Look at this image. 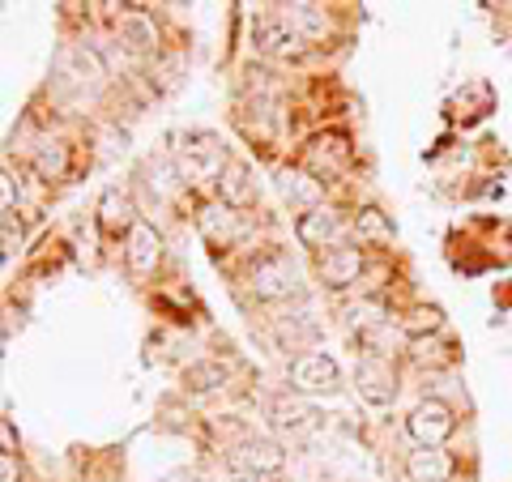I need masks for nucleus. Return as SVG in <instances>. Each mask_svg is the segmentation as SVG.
<instances>
[{"label": "nucleus", "instance_id": "obj_1", "mask_svg": "<svg viewBox=\"0 0 512 482\" xmlns=\"http://www.w3.org/2000/svg\"><path fill=\"white\" fill-rule=\"evenodd\" d=\"M180 171H184V180L210 184V180H218V175L227 171V150H222L214 137H205V133L188 137L180 146Z\"/></svg>", "mask_w": 512, "mask_h": 482}, {"label": "nucleus", "instance_id": "obj_2", "mask_svg": "<svg viewBox=\"0 0 512 482\" xmlns=\"http://www.w3.org/2000/svg\"><path fill=\"white\" fill-rule=\"evenodd\" d=\"M453 427H457V419H453V410L444 406V401H423V406H414V414L406 419V431L414 436V444L419 448H440L448 436H453Z\"/></svg>", "mask_w": 512, "mask_h": 482}, {"label": "nucleus", "instance_id": "obj_3", "mask_svg": "<svg viewBox=\"0 0 512 482\" xmlns=\"http://www.w3.org/2000/svg\"><path fill=\"white\" fill-rule=\"evenodd\" d=\"M252 291H256V299L278 303L299 291V269L286 261V256H265V261L252 265Z\"/></svg>", "mask_w": 512, "mask_h": 482}, {"label": "nucleus", "instance_id": "obj_4", "mask_svg": "<svg viewBox=\"0 0 512 482\" xmlns=\"http://www.w3.org/2000/svg\"><path fill=\"white\" fill-rule=\"evenodd\" d=\"M282 465H286V453L278 444H269V440H244L231 453V470L244 482H256L261 474H278Z\"/></svg>", "mask_w": 512, "mask_h": 482}, {"label": "nucleus", "instance_id": "obj_5", "mask_svg": "<svg viewBox=\"0 0 512 482\" xmlns=\"http://www.w3.org/2000/svg\"><path fill=\"white\" fill-rule=\"evenodd\" d=\"M256 52H265L274 60H295V56H303V35L282 18V13L278 18L269 13V18L256 22Z\"/></svg>", "mask_w": 512, "mask_h": 482}, {"label": "nucleus", "instance_id": "obj_6", "mask_svg": "<svg viewBox=\"0 0 512 482\" xmlns=\"http://www.w3.org/2000/svg\"><path fill=\"white\" fill-rule=\"evenodd\" d=\"M291 384L299 393H329V389H338V363H333L329 355H320V350H312V355H299L291 363Z\"/></svg>", "mask_w": 512, "mask_h": 482}, {"label": "nucleus", "instance_id": "obj_7", "mask_svg": "<svg viewBox=\"0 0 512 482\" xmlns=\"http://www.w3.org/2000/svg\"><path fill=\"white\" fill-rule=\"evenodd\" d=\"M355 384H359V393H363L367 401H372V406H389V401L397 397L393 363H389V359H380V355H367V359L359 363Z\"/></svg>", "mask_w": 512, "mask_h": 482}, {"label": "nucleus", "instance_id": "obj_8", "mask_svg": "<svg viewBox=\"0 0 512 482\" xmlns=\"http://www.w3.org/2000/svg\"><path fill=\"white\" fill-rule=\"evenodd\" d=\"M295 235H299V244L303 248H338L333 239L342 235V222H338V214L333 210H325V205H316V210H308L299 222H295Z\"/></svg>", "mask_w": 512, "mask_h": 482}, {"label": "nucleus", "instance_id": "obj_9", "mask_svg": "<svg viewBox=\"0 0 512 482\" xmlns=\"http://www.w3.org/2000/svg\"><path fill=\"white\" fill-rule=\"evenodd\" d=\"M128 269L133 273H141V278H146V273H154V265L163 261V239H158V231L150 227V222H137L133 231H128Z\"/></svg>", "mask_w": 512, "mask_h": 482}, {"label": "nucleus", "instance_id": "obj_10", "mask_svg": "<svg viewBox=\"0 0 512 482\" xmlns=\"http://www.w3.org/2000/svg\"><path fill=\"white\" fill-rule=\"evenodd\" d=\"M359 273H363V252L359 248H329L325 256H320V278H325L333 291L359 282Z\"/></svg>", "mask_w": 512, "mask_h": 482}, {"label": "nucleus", "instance_id": "obj_11", "mask_svg": "<svg viewBox=\"0 0 512 482\" xmlns=\"http://www.w3.org/2000/svg\"><path fill=\"white\" fill-rule=\"evenodd\" d=\"M197 222H201V231H205V239H210L214 248H227V244L239 239V218H235V210L227 201L205 205V210L197 214Z\"/></svg>", "mask_w": 512, "mask_h": 482}, {"label": "nucleus", "instance_id": "obj_12", "mask_svg": "<svg viewBox=\"0 0 512 482\" xmlns=\"http://www.w3.org/2000/svg\"><path fill=\"white\" fill-rule=\"evenodd\" d=\"M269 423H274L278 431H286V436H308V431L316 427V410L303 406V401H295V397H278L274 406H269Z\"/></svg>", "mask_w": 512, "mask_h": 482}, {"label": "nucleus", "instance_id": "obj_13", "mask_svg": "<svg viewBox=\"0 0 512 482\" xmlns=\"http://www.w3.org/2000/svg\"><path fill=\"white\" fill-rule=\"evenodd\" d=\"M99 227L107 235H120V231H133L137 218H133V201L124 197L120 188H107L103 201H99Z\"/></svg>", "mask_w": 512, "mask_h": 482}, {"label": "nucleus", "instance_id": "obj_14", "mask_svg": "<svg viewBox=\"0 0 512 482\" xmlns=\"http://www.w3.org/2000/svg\"><path fill=\"white\" fill-rule=\"evenodd\" d=\"M406 474H410V482H448L453 461H448V453H440V448H419V453L406 457Z\"/></svg>", "mask_w": 512, "mask_h": 482}, {"label": "nucleus", "instance_id": "obj_15", "mask_svg": "<svg viewBox=\"0 0 512 482\" xmlns=\"http://www.w3.org/2000/svg\"><path fill=\"white\" fill-rule=\"evenodd\" d=\"M60 73L77 86H94V82H103V60L94 56L90 47H69V52L60 56Z\"/></svg>", "mask_w": 512, "mask_h": 482}, {"label": "nucleus", "instance_id": "obj_16", "mask_svg": "<svg viewBox=\"0 0 512 482\" xmlns=\"http://www.w3.org/2000/svg\"><path fill=\"white\" fill-rule=\"evenodd\" d=\"M308 163H312V171H320V175L342 171V167L350 163V141H346V137H320V141H312Z\"/></svg>", "mask_w": 512, "mask_h": 482}, {"label": "nucleus", "instance_id": "obj_17", "mask_svg": "<svg viewBox=\"0 0 512 482\" xmlns=\"http://www.w3.org/2000/svg\"><path fill=\"white\" fill-rule=\"evenodd\" d=\"M120 43L133 47V52H154V47H158V30H154V22L141 9H128L120 18Z\"/></svg>", "mask_w": 512, "mask_h": 482}, {"label": "nucleus", "instance_id": "obj_18", "mask_svg": "<svg viewBox=\"0 0 512 482\" xmlns=\"http://www.w3.org/2000/svg\"><path fill=\"white\" fill-rule=\"evenodd\" d=\"M218 192H222V201H227L231 210H235V205H248L256 197L248 163H227V171H222V180H218Z\"/></svg>", "mask_w": 512, "mask_h": 482}, {"label": "nucleus", "instance_id": "obj_19", "mask_svg": "<svg viewBox=\"0 0 512 482\" xmlns=\"http://www.w3.org/2000/svg\"><path fill=\"white\" fill-rule=\"evenodd\" d=\"M282 18L291 22L303 39H320V35L329 30L325 9H316V5H282Z\"/></svg>", "mask_w": 512, "mask_h": 482}, {"label": "nucleus", "instance_id": "obj_20", "mask_svg": "<svg viewBox=\"0 0 512 482\" xmlns=\"http://www.w3.org/2000/svg\"><path fill=\"white\" fill-rule=\"evenodd\" d=\"M35 171L43 175V180H60V175L69 171V146H64V141H39Z\"/></svg>", "mask_w": 512, "mask_h": 482}, {"label": "nucleus", "instance_id": "obj_21", "mask_svg": "<svg viewBox=\"0 0 512 482\" xmlns=\"http://www.w3.org/2000/svg\"><path fill=\"white\" fill-rule=\"evenodd\" d=\"M278 188H282L286 201L312 205V210H316V201H320V184L312 180V175H303V171H282L278 175Z\"/></svg>", "mask_w": 512, "mask_h": 482}, {"label": "nucleus", "instance_id": "obj_22", "mask_svg": "<svg viewBox=\"0 0 512 482\" xmlns=\"http://www.w3.org/2000/svg\"><path fill=\"white\" fill-rule=\"evenodd\" d=\"M218 384H227V367H222V363H197V367H188V389L192 393H210V389H218Z\"/></svg>", "mask_w": 512, "mask_h": 482}, {"label": "nucleus", "instance_id": "obj_23", "mask_svg": "<svg viewBox=\"0 0 512 482\" xmlns=\"http://www.w3.org/2000/svg\"><path fill=\"white\" fill-rule=\"evenodd\" d=\"M355 231H359V239H393V222L367 205V210H359V218H355Z\"/></svg>", "mask_w": 512, "mask_h": 482}, {"label": "nucleus", "instance_id": "obj_24", "mask_svg": "<svg viewBox=\"0 0 512 482\" xmlns=\"http://www.w3.org/2000/svg\"><path fill=\"white\" fill-rule=\"evenodd\" d=\"M444 325V316L436 308H419V312H410V320H402V329L410 337H423V333H436Z\"/></svg>", "mask_w": 512, "mask_h": 482}, {"label": "nucleus", "instance_id": "obj_25", "mask_svg": "<svg viewBox=\"0 0 512 482\" xmlns=\"http://www.w3.org/2000/svg\"><path fill=\"white\" fill-rule=\"evenodd\" d=\"M0 235H5V256L18 252V244H22V227L13 222V210H5V218H0Z\"/></svg>", "mask_w": 512, "mask_h": 482}, {"label": "nucleus", "instance_id": "obj_26", "mask_svg": "<svg viewBox=\"0 0 512 482\" xmlns=\"http://www.w3.org/2000/svg\"><path fill=\"white\" fill-rule=\"evenodd\" d=\"M380 312H384V303H363V308H355V312H350V325H376V320H380Z\"/></svg>", "mask_w": 512, "mask_h": 482}, {"label": "nucleus", "instance_id": "obj_27", "mask_svg": "<svg viewBox=\"0 0 512 482\" xmlns=\"http://www.w3.org/2000/svg\"><path fill=\"white\" fill-rule=\"evenodd\" d=\"M0 482H13V457H0Z\"/></svg>", "mask_w": 512, "mask_h": 482}, {"label": "nucleus", "instance_id": "obj_28", "mask_svg": "<svg viewBox=\"0 0 512 482\" xmlns=\"http://www.w3.org/2000/svg\"><path fill=\"white\" fill-rule=\"evenodd\" d=\"M0 436H5V457H13V423L0 427Z\"/></svg>", "mask_w": 512, "mask_h": 482}]
</instances>
